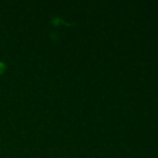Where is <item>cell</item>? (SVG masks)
Instances as JSON below:
<instances>
[{
    "instance_id": "cell-1",
    "label": "cell",
    "mask_w": 158,
    "mask_h": 158,
    "mask_svg": "<svg viewBox=\"0 0 158 158\" xmlns=\"http://www.w3.org/2000/svg\"><path fill=\"white\" fill-rule=\"evenodd\" d=\"M4 69H5V67H4V65L2 64V63H0V74L3 72V70H4Z\"/></svg>"
}]
</instances>
